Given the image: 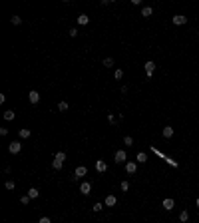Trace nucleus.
Returning a JSON list of instances; mask_svg holds the SVG:
<instances>
[{
  "instance_id": "nucleus-1",
  "label": "nucleus",
  "mask_w": 199,
  "mask_h": 223,
  "mask_svg": "<svg viewBox=\"0 0 199 223\" xmlns=\"http://www.w3.org/2000/svg\"><path fill=\"white\" fill-rule=\"evenodd\" d=\"M86 173H88V167H86V165H80V167H76V171H74V175H72V179H74V181H76V179H82Z\"/></svg>"
},
{
  "instance_id": "nucleus-2",
  "label": "nucleus",
  "mask_w": 199,
  "mask_h": 223,
  "mask_svg": "<svg viewBox=\"0 0 199 223\" xmlns=\"http://www.w3.org/2000/svg\"><path fill=\"white\" fill-rule=\"evenodd\" d=\"M171 22L175 24V26H183V24H187V16H183V14H175L171 18Z\"/></svg>"
},
{
  "instance_id": "nucleus-3",
  "label": "nucleus",
  "mask_w": 199,
  "mask_h": 223,
  "mask_svg": "<svg viewBox=\"0 0 199 223\" xmlns=\"http://www.w3.org/2000/svg\"><path fill=\"white\" fill-rule=\"evenodd\" d=\"M143 68H145V74H147V78H151V76H153V72H155V62H153V60H147Z\"/></svg>"
},
{
  "instance_id": "nucleus-4",
  "label": "nucleus",
  "mask_w": 199,
  "mask_h": 223,
  "mask_svg": "<svg viewBox=\"0 0 199 223\" xmlns=\"http://www.w3.org/2000/svg\"><path fill=\"white\" fill-rule=\"evenodd\" d=\"M125 159H128L125 151H124V149H117V151H116V155H113V161H116V163H124Z\"/></svg>"
},
{
  "instance_id": "nucleus-5",
  "label": "nucleus",
  "mask_w": 199,
  "mask_h": 223,
  "mask_svg": "<svg viewBox=\"0 0 199 223\" xmlns=\"http://www.w3.org/2000/svg\"><path fill=\"white\" fill-rule=\"evenodd\" d=\"M80 193H82V195H90V193H92V183L90 181H84L82 185H80Z\"/></svg>"
},
{
  "instance_id": "nucleus-6",
  "label": "nucleus",
  "mask_w": 199,
  "mask_h": 223,
  "mask_svg": "<svg viewBox=\"0 0 199 223\" xmlns=\"http://www.w3.org/2000/svg\"><path fill=\"white\" fill-rule=\"evenodd\" d=\"M20 149H22V144H20V141H12V144L8 145V151H10V153H20Z\"/></svg>"
},
{
  "instance_id": "nucleus-7",
  "label": "nucleus",
  "mask_w": 199,
  "mask_h": 223,
  "mask_svg": "<svg viewBox=\"0 0 199 223\" xmlns=\"http://www.w3.org/2000/svg\"><path fill=\"white\" fill-rule=\"evenodd\" d=\"M28 100H30V104H38L40 102V94H38L36 90H30L28 92Z\"/></svg>"
},
{
  "instance_id": "nucleus-8",
  "label": "nucleus",
  "mask_w": 199,
  "mask_h": 223,
  "mask_svg": "<svg viewBox=\"0 0 199 223\" xmlns=\"http://www.w3.org/2000/svg\"><path fill=\"white\" fill-rule=\"evenodd\" d=\"M96 171H100V173L108 171V163H105L104 159H98V161H96Z\"/></svg>"
},
{
  "instance_id": "nucleus-9",
  "label": "nucleus",
  "mask_w": 199,
  "mask_h": 223,
  "mask_svg": "<svg viewBox=\"0 0 199 223\" xmlns=\"http://www.w3.org/2000/svg\"><path fill=\"white\" fill-rule=\"evenodd\" d=\"M116 203H117V197L116 195H108V197H105V201H104L105 207H113Z\"/></svg>"
},
{
  "instance_id": "nucleus-10",
  "label": "nucleus",
  "mask_w": 199,
  "mask_h": 223,
  "mask_svg": "<svg viewBox=\"0 0 199 223\" xmlns=\"http://www.w3.org/2000/svg\"><path fill=\"white\" fill-rule=\"evenodd\" d=\"M173 207H175V201H173V199H169V197H167V199H163V209H165V211H171Z\"/></svg>"
},
{
  "instance_id": "nucleus-11",
  "label": "nucleus",
  "mask_w": 199,
  "mask_h": 223,
  "mask_svg": "<svg viewBox=\"0 0 199 223\" xmlns=\"http://www.w3.org/2000/svg\"><path fill=\"white\" fill-rule=\"evenodd\" d=\"M135 169H137V163L135 161H128L125 163V171H128V173H135Z\"/></svg>"
},
{
  "instance_id": "nucleus-12",
  "label": "nucleus",
  "mask_w": 199,
  "mask_h": 223,
  "mask_svg": "<svg viewBox=\"0 0 199 223\" xmlns=\"http://www.w3.org/2000/svg\"><path fill=\"white\" fill-rule=\"evenodd\" d=\"M161 133H163V137H165V140H169V137H173V128H171V125H165Z\"/></svg>"
},
{
  "instance_id": "nucleus-13",
  "label": "nucleus",
  "mask_w": 199,
  "mask_h": 223,
  "mask_svg": "<svg viewBox=\"0 0 199 223\" xmlns=\"http://www.w3.org/2000/svg\"><path fill=\"white\" fill-rule=\"evenodd\" d=\"M88 22H90V16H88V14H80L78 16V24H80V26H86Z\"/></svg>"
},
{
  "instance_id": "nucleus-14",
  "label": "nucleus",
  "mask_w": 199,
  "mask_h": 223,
  "mask_svg": "<svg viewBox=\"0 0 199 223\" xmlns=\"http://www.w3.org/2000/svg\"><path fill=\"white\" fill-rule=\"evenodd\" d=\"M18 136L22 137V140H28V137L32 136V132H30V129H28V128H22V129H20V132H18Z\"/></svg>"
},
{
  "instance_id": "nucleus-15",
  "label": "nucleus",
  "mask_w": 199,
  "mask_h": 223,
  "mask_svg": "<svg viewBox=\"0 0 199 223\" xmlns=\"http://www.w3.org/2000/svg\"><path fill=\"white\" fill-rule=\"evenodd\" d=\"M135 159H137V163H145L147 161V153H145V151H137Z\"/></svg>"
},
{
  "instance_id": "nucleus-16",
  "label": "nucleus",
  "mask_w": 199,
  "mask_h": 223,
  "mask_svg": "<svg viewBox=\"0 0 199 223\" xmlns=\"http://www.w3.org/2000/svg\"><path fill=\"white\" fill-rule=\"evenodd\" d=\"M14 117H16V112L14 110H6V112H4V120H6V121H12Z\"/></svg>"
},
{
  "instance_id": "nucleus-17",
  "label": "nucleus",
  "mask_w": 199,
  "mask_h": 223,
  "mask_svg": "<svg viewBox=\"0 0 199 223\" xmlns=\"http://www.w3.org/2000/svg\"><path fill=\"white\" fill-rule=\"evenodd\" d=\"M151 14H153V8H151V6H143V10H141V16H143V18H149Z\"/></svg>"
},
{
  "instance_id": "nucleus-18",
  "label": "nucleus",
  "mask_w": 199,
  "mask_h": 223,
  "mask_svg": "<svg viewBox=\"0 0 199 223\" xmlns=\"http://www.w3.org/2000/svg\"><path fill=\"white\" fill-rule=\"evenodd\" d=\"M38 195H40V191H38L36 187H30V189H28V197H30V199H36Z\"/></svg>"
},
{
  "instance_id": "nucleus-19",
  "label": "nucleus",
  "mask_w": 199,
  "mask_h": 223,
  "mask_svg": "<svg viewBox=\"0 0 199 223\" xmlns=\"http://www.w3.org/2000/svg\"><path fill=\"white\" fill-rule=\"evenodd\" d=\"M62 165H64V161L54 157V161H52V167H54V169H62Z\"/></svg>"
},
{
  "instance_id": "nucleus-20",
  "label": "nucleus",
  "mask_w": 199,
  "mask_h": 223,
  "mask_svg": "<svg viewBox=\"0 0 199 223\" xmlns=\"http://www.w3.org/2000/svg\"><path fill=\"white\" fill-rule=\"evenodd\" d=\"M101 64H104L105 68H112V66H113V58H105V60L101 62Z\"/></svg>"
},
{
  "instance_id": "nucleus-21",
  "label": "nucleus",
  "mask_w": 199,
  "mask_h": 223,
  "mask_svg": "<svg viewBox=\"0 0 199 223\" xmlns=\"http://www.w3.org/2000/svg\"><path fill=\"white\" fill-rule=\"evenodd\" d=\"M124 145H133V137L132 136H125L124 137Z\"/></svg>"
},
{
  "instance_id": "nucleus-22",
  "label": "nucleus",
  "mask_w": 199,
  "mask_h": 223,
  "mask_svg": "<svg viewBox=\"0 0 199 223\" xmlns=\"http://www.w3.org/2000/svg\"><path fill=\"white\" fill-rule=\"evenodd\" d=\"M12 24H14V26H20V24H22V18H20V16H12Z\"/></svg>"
},
{
  "instance_id": "nucleus-23",
  "label": "nucleus",
  "mask_w": 199,
  "mask_h": 223,
  "mask_svg": "<svg viewBox=\"0 0 199 223\" xmlns=\"http://www.w3.org/2000/svg\"><path fill=\"white\" fill-rule=\"evenodd\" d=\"M58 110L60 112H68V102H60L58 104Z\"/></svg>"
},
{
  "instance_id": "nucleus-24",
  "label": "nucleus",
  "mask_w": 199,
  "mask_h": 223,
  "mask_svg": "<svg viewBox=\"0 0 199 223\" xmlns=\"http://www.w3.org/2000/svg\"><path fill=\"white\" fill-rule=\"evenodd\" d=\"M187 219H189V213L187 211H181L179 213V221H187Z\"/></svg>"
},
{
  "instance_id": "nucleus-25",
  "label": "nucleus",
  "mask_w": 199,
  "mask_h": 223,
  "mask_svg": "<svg viewBox=\"0 0 199 223\" xmlns=\"http://www.w3.org/2000/svg\"><path fill=\"white\" fill-rule=\"evenodd\" d=\"M4 187H6V189H10V191H14L16 183H14V181H6V183H4Z\"/></svg>"
},
{
  "instance_id": "nucleus-26",
  "label": "nucleus",
  "mask_w": 199,
  "mask_h": 223,
  "mask_svg": "<svg viewBox=\"0 0 199 223\" xmlns=\"http://www.w3.org/2000/svg\"><path fill=\"white\" fill-rule=\"evenodd\" d=\"M54 157H56V159H62V161H64V159H66V151H58Z\"/></svg>"
},
{
  "instance_id": "nucleus-27",
  "label": "nucleus",
  "mask_w": 199,
  "mask_h": 223,
  "mask_svg": "<svg viewBox=\"0 0 199 223\" xmlns=\"http://www.w3.org/2000/svg\"><path fill=\"white\" fill-rule=\"evenodd\" d=\"M20 203L28 205V203H30V197H28V195H22V197H20Z\"/></svg>"
},
{
  "instance_id": "nucleus-28",
  "label": "nucleus",
  "mask_w": 199,
  "mask_h": 223,
  "mask_svg": "<svg viewBox=\"0 0 199 223\" xmlns=\"http://www.w3.org/2000/svg\"><path fill=\"white\" fill-rule=\"evenodd\" d=\"M113 76H116V80H121V78H124V70H116V74H113Z\"/></svg>"
},
{
  "instance_id": "nucleus-29",
  "label": "nucleus",
  "mask_w": 199,
  "mask_h": 223,
  "mask_svg": "<svg viewBox=\"0 0 199 223\" xmlns=\"http://www.w3.org/2000/svg\"><path fill=\"white\" fill-rule=\"evenodd\" d=\"M104 207H105L104 203H96V205H94V207H92V209H94V211H101V209H104Z\"/></svg>"
},
{
  "instance_id": "nucleus-30",
  "label": "nucleus",
  "mask_w": 199,
  "mask_h": 223,
  "mask_svg": "<svg viewBox=\"0 0 199 223\" xmlns=\"http://www.w3.org/2000/svg\"><path fill=\"white\" fill-rule=\"evenodd\" d=\"M121 191H128V189H129V181H121Z\"/></svg>"
},
{
  "instance_id": "nucleus-31",
  "label": "nucleus",
  "mask_w": 199,
  "mask_h": 223,
  "mask_svg": "<svg viewBox=\"0 0 199 223\" xmlns=\"http://www.w3.org/2000/svg\"><path fill=\"white\" fill-rule=\"evenodd\" d=\"M68 34H70L72 38H76V36H78V30H76V28H72V30H70V32H68Z\"/></svg>"
},
{
  "instance_id": "nucleus-32",
  "label": "nucleus",
  "mask_w": 199,
  "mask_h": 223,
  "mask_svg": "<svg viewBox=\"0 0 199 223\" xmlns=\"http://www.w3.org/2000/svg\"><path fill=\"white\" fill-rule=\"evenodd\" d=\"M38 223H52V219H50V217H42V219L38 221Z\"/></svg>"
},
{
  "instance_id": "nucleus-33",
  "label": "nucleus",
  "mask_w": 199,
  "mask_h": 223,
  "mask_svg": "<svg viewBox=\"0 0 199 223\" xmlns=\"http://www.w3.org/2000/svg\"><path fill=\"white\" fill-rule=\"evenodd\" d=\"M108 121H109V124H116V116H112V113H109V116H108Z\"/></svg>"
},
{
  "instance_id": "nucleus-34",
  "label": "nucleus",
  "mask_w": 199,
  "mask_h": 223,
  "mask_svg": "<svg viewBox=\"0 0 199 223\" xmlns=\"http://www.w3.org/2000/svg\"><path fill=\"white\" fill-rule=\"evenodd\" d=\"M195 203H197V207H199V197H197V201H195Z\"/></svg>"
},
{
  "instance_id": "nucleus-35",
  "label": "nucleus",
  "mask_w": 199,
  "mask_h": 223,
  "mask_svg": "<svg viewBox=\"0 0 199 223\" xmlns=\"http://www.w3.org/2000/svg\"><path fill=\"white\" fill-rule=\"evenodd\" d=\"M197 36H199V30H197Z\"/></svg>"
}]
</instances>
